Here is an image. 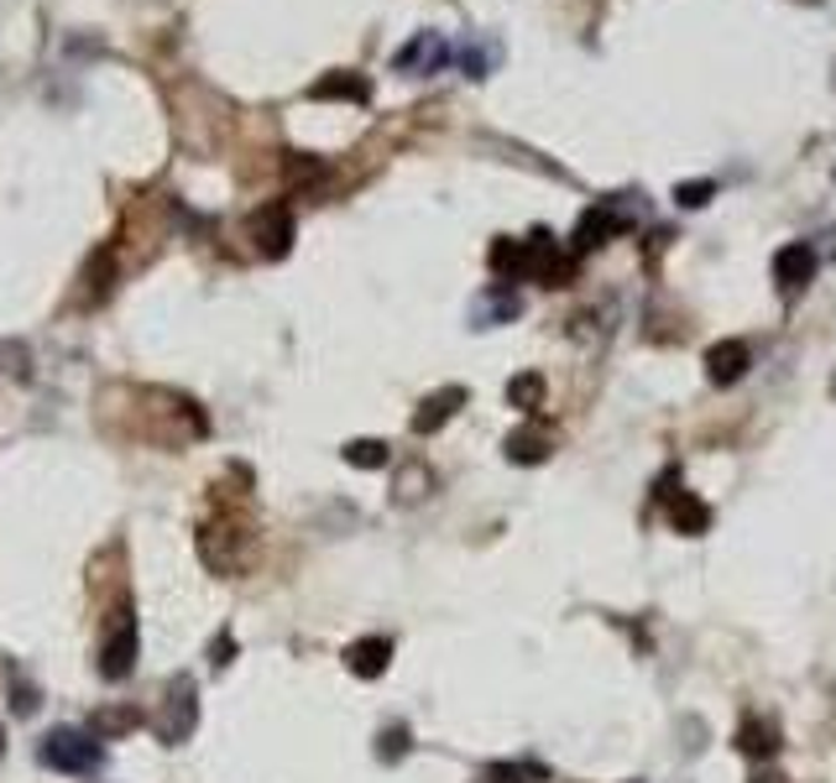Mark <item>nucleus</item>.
<instances>
[{
  "mask_svg": "<svg viewBox=\"0 0 836 783\" xmlns=\"http://www.w3.org/2000/svg\"><path fill=\"white\" fill-rule=\"evenodd\" d=\"M810 277H816V251H810L805 240H789V246L774 251V283L785 293H800Z\"/></svg>",
  "mask_w": 836,
  "mask_h": 783,
  "instance_id": "nucleus-4",
  "label": "nucleus"
},
{
  "mask_svg": "<svg viewBox=\"0 0 836 783\" xmlns=\"http://www.w3.org/2000/svg\"><path fill=\"white\" fill-rule=\"evenodd\" d=\"M314 100H351V105H366L372 100V85L361 73H330L314 85Z\"/></svg>",
  "mask_w": 836,
  "mask_h": 783,
  "instance_id": "nucleus-12",
  "label": "nucleus"
},
{
  "mask_svg": "<svg viewBox=\"0 0 836 783\" xmlns=\"http://www.w3.org/2000/svg\"><path fill=\"white\" fill-rule=\"evenodd\" d=\"M252 230H256V246H262V256H288V240H293V215L283 205H273V209H262L252 220Z\"/></svg>",
  "mask_w": 836,
  "mask_h": 783,
  "instance_id": "nucleus-9",
  "label": "nucleus"
},
{
  "mask_svg": "<svg viewBox=\"0 0 836 783\" xmlns=\"http://www.w3.org/2000/svg\"><path fill=\"white\" fill-rule=\"evenodd\" d=\"M387 460H393V455H387V444L382 439H351L345 444V465H356V470H382Z\"/></svg>",
  "mask_w": 836,
  "mask_h": 783,
  "instance_id": "nucleus-16",
  "label": "nucleus"
},
{
  "mask_svg": "<svg viewBox=\"0 0 836 783\" xmlns=\"http://www.w3.org/2000/svg\"><path fill=\"white\" fill-rule=\"evenodd\" d=\"M444 58H450V48H444V37H440V32H419V37H413V42H409V48L397 52L393 63H397V69H403V73H413V69H419V73H429V69H440Z\"/></svg>",
  "mask_w": 836,
  "mask_h": 783,
  "instance_id": "nucleus-10",
  "label": "nucleus"
},
{
  "mask_svg": "<svg viewBox=\"0 0 836 783\" xmlns=\"http://www.w3.org/2000/svg\"><path fill=\"white\" fill-rule=\"evenodd\" d=\"M461 63H465V73H471V79H486V69H492V48H465Z\"/></svg>",
  "mask_w": 836,
  "mask_h": 783,
  "instance_id": "nucleus-21",
  "label": "nucleus"
},
{
  "mask_svg": "<svg viewBox=\"0 0 836 783\" xmlns=\"http://www.w3.org/2000/svg\"><path fill=\"white\" fill-rule=\"evenodd\" d=\"M0 757H6V726H0Z\"/></svg>",
  "mask_w": 836,
  "mask_h": 783,
  "instance_id": "nucleus-23",
  "label": "nucleus"
},
{
  "mask_svg": "<svg viewBox=\"0 0 836 783\" xmlns=\"http://www.w3.org/2000/svg\"><path fill=\"white\" fill-rule=\"evenodd\" d=\"M37 757L52 767V773H69V779H85L100 767V742L85 726H52L42 742H37Z\"/></svg>",
  "mask_w": 836,
  "mask_h": 783,
  "instance_id": "nucleus-1",
  "label": "nucleus"
},
{
  "mask_svg": "<svg viewBox=\"0 0 836 783\" xmlns=\"http://www.w3.org/2000/svg\"><path fill=\"white\" fill-rule=\"evenodd\" d=\"M711 194H717V184H711V178H690V184H675V205H680V209H700Z\"/></svg>",
  "mask_w": 836,
  "mask_h": 783,
  "instance_id": "nucleus-18",
  "label": "nucleus"
},
{
  "mask_svg": "<svg viewBox=\"0 0 836 783\" xmlns=\"http://www.w3.org/2000/svg\"><path fill=\"white\" fill-rule=\"evenodd\" d=\"M492 267L496 272H508V277H523V240H496L492 246Z\"/></svg>",
  "mask_w": 836,
  "mask_h": 783,
  "instance_id": "nucleus-17",
  "label": "nucleus"
},
{
  "mask_svg": "<svg viewBox=\"0 0 836 783\" xmlns=\"http://www.w3.org/2000/svg\"><path fill=\"white\" fill-rule=\"evenodd\" d=\"M387 664H393V643L387 637H356V643L345 647V668L356 680H382Z\"/></svg>",
  "mask_w": 836,
  "mask_h": 783,
  "instance_id": "nucleus-7",
  "label": "nucleus"
},
{
  "mask_svg": "<svg viewBox=\"0 0 836 783\" xmlns=\"http://www.w3.org/2000/svg\"><path fill=\"white\" fill-rule=\"evenodd\" d=\"M194 726H199V695H194V680H178L173 684L168 711H163V721H157V736H163L168 747H178V742L194 736Z\"/></svg>",
  "mask_w": 836,
  "mask_h": 783,
  "instance_id": "nucleus-3",
  "label": "nucleus"
},
{
  "mask_svg": "<svg viewBox=\"0 0 836 783\" xmlns=\"http://www.w3.org/2000/svg\"><path fill=\"white\" fill-rule=\"evenodd\" d=\"M523 304H518V293H492V298H481L476 304V329H492L502 319H518Z\"/></svg>",
  "mask_w": 836,
  "mask_h": 783,
  "instance_id": "nucleus-15",
  "label": "nucleus"
},
{
  "mask_svg": "<svg viewBox=\"0 0 836 783\" xmlns=\"http://www.w3.org/2000/svg\"><path fill=\"white\" fill-rule=\"evenodd\" d=\"M137 616L131 612H116V622H110V632H105V647H100V674L105 680H126L131 668H137Z\"/></svg>",
  "mask_w": 836,
  "mask_h": 783,
  "instance_id": "nucleus-2",
  "label": "nucleus"
},
{
  "mask_svg": "<svg viewBox=\"0 0 836 783\" xmlns=\"http://www.w3.org/2000/svg\"><path fill=\"white\" fill-rule=\"evenodd\" d=\"M486 783H523V773H518V767H492Z\"/></svg>",
  "mask_w": 836,
  "mask_h": 783,
  "instance_id": "nucleus-22",
  "label": "nucleus"
},
{
  "mask_svg": "<svg viewBox=\"0 0 836 783\" xmlns=\"http://www.w3.org/2000/svg\"><path fill=\"white\" fill-rule=\"evenodd\" d=\"M622 215H617L612 205H597V209H586L581 215V225H576V256H586V251H597V246H607V240L622 230Z\"/></svg>",
  "mask_w": 836,
  "mask_h": 783,
  "instance_id": "nucleus-8",
  "label": "nucleus"
},
{
  "mask_svg": "<svg viewBox=\"0 0 836 783\" xmlns=\"http://www.w3.org/2000/svg\"><path fill=\"white\" fill-rule=\"evenodd\" d=\"M669 523H675L685 538H700V533L711 528V507H706L700 496H690V492H675V496H669Z\"/></svg>",
  "mask_w": 836,
  "mask_h": 783,
  "instance_id": "nucleus-11",
  "label": "nucleus"
},
{
  "mask_svg": "<svg viewBox=\"0 0 836 783\" xmlns=\"http://www.w3.org/2000/svg\"><path fill=\"white\" fill-rule=\"evenodd\" d=\"M508 403H512V408H523V413L544 408V376H539V371L512 376V381H508Z\"/></svg>",
  "mask_w": 836,
  "mask_h": 783,
  "instance_id": "nucleus-14",
  "label": "nucleus"
},
{
  "mask_svg": "<svg viewBox=\"0 0 836 783\" xmlns=\"http://www.w3.org/2000/svg\"><path fill=\"white\" fill-rule=\"evenodd\" d=\"M465 408V387H440L429 392L424 403H419V413H413V434H440L455 413Z\"/></svg>",
  "mask_w": 836,
  "mask_h": 783,
  "instance_id": "nucleus-6",
  "label": "nucleus"
},
{
  "mask_svg": "<svg viewBox=\"0 0 836 783\" xmlns=\"http://www.w3.org/2000/svg\"><path fill=\"white\" fill-rule=\"evenodd\" d=\"M403 752H409V732H403V726H393V732L376 736V757H382V763H397Z\"/></svg>",
  "mask_w": 836,
  "mask_h": 783,
  "instance_id": "nucleus-20",
  "label": "nucleus"
},
{
  "mask_svg": "<svg viewBox=\"0 0 836 783\" xmlns=\"http://www.w3.org/2000/svg\"><path fill=\"white\" fill-rule=\"evenodd\" d=\"M737 742H742V752H748V757H774V747H779V742H774V732H768V726L758 732L753 721L742 726V736H737Z\"/></svg>",
  "mask_w": 836,
  "mask_h": 783,
  "instance_id": "nucleus-19",
  "label": "nucleus"
},
{
  "mask_svg": "<svg viewBox=\"0 0 836 783\" xmlns=\"http://www.w3.org/2000/svg\"><path fill=\"white\" fill-rule=\"evenodd\" d=\"M753 366V350L742 340H721L706 350V376H711V387H732V381H742Z\"/></svg>",
  "mask_w": 836,
  "mask_h": 783,
  "instance_id": "nucleus-5",
  "label": "nucleus"
},
{
  "mask_svg": "<svg viewBox=\"0 0 836 783\" xmlns=\"http://www.w3.org/2000/svg\"><path fill=\"white\" fill-rule=\"evenodd\" d=\"M508 460L512 465H544L549 460V439L539 428H523V434H512L508 439Z\"/></svg>",
  "mask_w": 836,
  "mask_h": 783,
  "instance_id": "nucleus-13",
  "label": "nucleus"
}]
</instances>
